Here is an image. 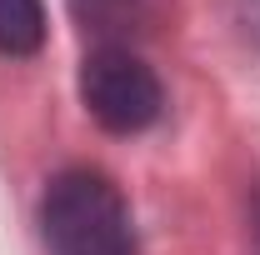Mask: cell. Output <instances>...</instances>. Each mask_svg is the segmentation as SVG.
<instances>
[{"instance_id": "1", "label": "cell", "mask_w": 260, "mask_h": 255, "mask_svg": "<svg viewBox=\"0 0 260 255\" xmlns=\"http://www.w3.org/2000/svg\"><path fill=\"white\" fill-rule=\"evenodd\" d=\"M40 235L50 255H135L130 205L105 175L65 170L40 200Z\"/></svg>"}, {"instance_id": "2", "label": "cell", "mask_w": 260, "mask_h": 255, "mask_svg": "<svg viewBox=\"0 0 260 255\" xmlns=\"http://www.w3.org/2000/svg\"><path fill=\"white\" fill-rule=\"evenodd\" d=\"M80 100L105 130L135 135L145 130L165 105V90L155 70L125 45H95L80 65Z\"/></svg>"}, {"instance_id": "3", "label": "cell", "mask_w": 260, "mask_h": 255, "mask_svg": "<svg viewBox=\"0 0 260 255\" xmlns=\"http://www.w3.org/2000/svg\"><path fill=\"white\" fill-rule=\"evenodd\" d=\"M75 20L95 35L100 45H125L150 35L165 20V0H70Z\"/></svg>"}, {"instance_id": "4", "label": "cell", "mask_w": 260, "mask_h": 255, "mask_svg": "<svg viewBox=\"0 0 260 255\" xmlns=\"http://www.w3.org/2000/svg\"><path fill=\"white\" fill-rule=\"evenodd\" d=\"M40 40H45L40 0H0V50L5 55H35Z\"/></svg>"}]
</instances>
